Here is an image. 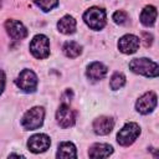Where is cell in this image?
Listing matches in <instances>:
<instances>
[{
	"label": "cell",
	"mask_w": 159,
	"mask_h": 159,
	"mask_svg": "<svg viewBox=\"0 0 159 159\" xmlns=\"http://www.w3.org/2000/svg\"><path fill=\"white\" fill-rule=\"evenodd\" d=\"M42 11L47 12L58 5V0H32Z\"/></svg>",
	"instance_id": "cell-20"
},
{
	"label": "cell",
	"mask_w": 159,
	"mask_h": 159,
	"mask_svg": "<svg viewBox=\"0 0 159 159\" xmlns=\"http://www.w3.org/2000/svg\"><path fill=\"white\" fill-rule=\"evenodd\" d=\"M107 67L102 63V62H98V61H94L92 63H89L87 66V71H86V75L89 80L92 81H98V80H102L106 77L107 75Z\"/></svg>",
	"instance_id": "cell-13"
},
{
	"label": "cell",
	"mask_w": 159,
	"mask_h": 159,
	"mask_svg": "<svg viewBox=\"0 0 159 159\" xmlns=\"http://www.w3.org/2000/svg\"><path fill=\"white\" fill-rule=\"evenodd\" d=\"M5 80H6L5 73H4L2 70H0V94L4 92V88H5Z\"/></svg>",
	"instance_id": "cell-22"
},
{
	"label": "cell",
	"mask_w": 159,
	"mask_h": 159,
	"mask_svg": "<svg viewBox=\"0 0 159 159\" xmlns=\"http://www.w3.org/2000/svg\"><path fill=\"white\" fill-rule=\"evenodd\" d=\"M15 83L24 92L31 93V92H35L37 88V76L34 71L25 68L17 76V78L15 80Z\"/></svg>",
	"instance_id": "cell-6"
},
{
	"label": "cell",
	"mask_w": 159,
	"mask_h": 159,
	"mask_svg": "<svg viewBox=\"0 0 159 159\" xmlns=\"http://www.w3.org/2000/svg\"><path fill=\"white\" fill-rule=\"evenodd\" d=\"M139 47V39L135 35L132 34H127L124 36H122L118 41V48L120 52L125 53V55H130L134 53Z\"/></svg>",
	"instance_id": "cell-11"
},
{
	"label": "cell",
	"mask_w": 159,
	"mask_h": 159,
	"mask_svg": "<svg viewBox=\"0 0 159 159\" xmlns=\"http://www.w3.org/2000/svg\"><path fill=\"white\" fill-rule=\"evenodd\" d=\"M143 36L145 37V46L152 45V42H153V36H152V35H149V34H147V32H144V34H143Z\"/></svg>",
	"instance_id": "cell-23"
},
{
	"label": "cell",
	"mask_w": 159,
	"mask_h": 159,
	"mask_svg": "<svg viewBox=\"0 0 159 159\" xmlns=\"http://www.w3.org/2000/svg\"><path fill=\"white\" fill-rule=\"evenodd\" d=\"M112 153H113L112 145L106 144V143H96L88 150L89 158H93V159L94 158H108Z\"/></svg>",
	"instance_id": "cell-14"
},
{
	"label": "cell",
	"mask_w": 159,
	"mask_h": 159,
	"mask_svg": "<svg viewBox=\"0 0 159 159\" xmlns=\"http://www.w3.org/2000/svg\"><path fill=\"white\" fill-rule=\"evenodd\" d=\"M114 127V120L111 117L101 116L93 120V130L98 135H106L112 132Z\"/></svg>",
	"instance_id": "cell-12"
},
{
	"label": "cell",
	"mask_w": 159,
	"mask_h": 159,
	"mask_svg": "<svg viewBox=\"0 0 159 159\" xmlns=\"http://www.w3.org/2000/svg\"><path fill=\"white\" fill-rule=\"evenodd\" d=\"M5 30L12 40H24L27 36V29L24 26L22 22L17 20H12V19L6 20Z\"/></svg>",
	"instance_id": "cell-10"
},
{
	"label": "cell",
	"mask_w": 159,
	"mask_h": 159,
	"mask_svg": "<svg viewBox=\"0 0 159 159\" xmlns=\"http://www.w3.org/2000/svg\"><path fill=\"white\" fill-rule=\"evenodd\" d=\"M157 15H158L157 7L153 5H147L140 12V22L144 26H153L155 24Z\"/></svg>",
	"instance_id": "cell-16"
},
{
	"label": "cell",
	"mask_w": 159,
	"mask_h": 159,
	"mask_svg": "<svg viewBox=\"0 0 159 159\" xmlns=\"http://www.w3.org/2000/svg\"><path fill=\"white\" fill-rule=\"evenodd\" d=\"M56 157L57 158H77V149L73 143L62 142L58 145Z\"/></svg>",
	"instance_id": "cell-17"
},
{
	"label": "cell",
	"mask_w": 159,
	"mask_h": 159,
	"mask_svg": "<svg viewBox=\"0 0 159 159\" xmlns=\"http://www.w3.org/2000/svg\"><path fill=\"white\" fill-rule=\"evenodd\" d=\"M83 20L86 25L92 30H102L107 22L106 10L102 7L92 6L83 14Z\"/></svg>",
	"instance_id": "cell-2"
},
{
	"label": "cell",
	"mask_w": 159,
	"mask_h": 159,
	"mask_svg": "<svg viewBox=\"0 0 159 159\" xmlns=\"http://www.w3.org/2000/svg\"><path fill=\"white\" fill-rule=\"evenodd\" d=\"M76 20L71 16V15H65L63 17H61L57 22V29L61 34L65 35H70L73 34L76 31Z\"/></svg>",
	"instance_id": "cell-15"
},
{
	"label": "cell",
	"mask_w": 159,
	"mask_h": 159,
	"mask_svg": "<svg viewBox=\"0 0 159 159\" xmlns=\"http://www.w3.org/2000/svg\"><path fill=\"white\" fill-rule=\"evenodd\" d=\"M62 51L68 58H76L82 53V46L76 41H67L65 42Z\"/></svg>",
	"instance_id": "cell-18"
},
{
	"label": "cell",
	"mask_w": 159,
	"mask_h": 159,
	"mask_svg": "<svg viewBox=\"0 0 159 159\" xmlns=\"http://www.w3.org/2000/svg\"><path fill=\"white\" fill-rule=\"evenodd\" d=\"M129 68L134 73L143 75L145 77H157L158 73H159L158 63L152 61V60H149V58H145V57L133 58L129 62Z\"/></svg>",
	"instance_id": "cell-1"
},
{
	"label": "cell",
	"mask_w": 159,
	"mask_h": 159,
	"mask_svg": "<svg viewBox=\"0 0 159 159\" xmlns=\"http://www.w3.org/2000/svg\"><path fill=\"white\" fill-rule=\"evenodd\" d=\"M157 99L158 98L154 92H152V91L145 92L142 97L138 98V101L135 103V109L142 114H149L157 107V102H158Z\"/></svg>",
	"instance_id": "cell-7"
},
{
	"label": "cell",
	"mask_w": 159,
	"mask_h": 159,
	"mask_svg": "<svg viewBox=\"0 0 159 159\" xmlns=\"http://www.w3.org/2000/svg\"><path fill=\"white\" fill-rule=\"evenodd\" d=\"M125 84V76L120 72H116L113 73V76L111 77V82H109V86L113 91H117L119 88H122L123 86Z\"/></svg>",
	"instance_id": "cell-19"
},
{
	"label": "cell",
	"mask_w": 159,
	"mask_h": 159,
	"mask_svg": "<svg viewBox=\"0 0 159 159\" xmlns=\"http://www.w3.org/2000/svg\"><path fill=\"white\" fill-rule=\"evenodd\" d=\"M43 118H45V109L39 106L32 107L24 114L21 119V124L26 130H35L42 125Z\"/></svg>",
	"instance_id": "cell-3"
},
{
	"label": "cell",
	"mask_w": 159,
	"mask_h": 159,
	"mask_svg": "<svg viewBox=\"0 0 159 159\" xmlns=\"http://www.w3.org/2000/svg\"><path fill=\"white\" fill-rule=\"evenodd\" d=\"M30 52L34 55V57L42 60L46 58L50 55V41L48 37L40 34L34 36V39L30 42Z\"/></svg>",
	"instance_id": "cell-5"
},
{
	"label": "cell",
	"mask_w": 159,
	"mask_h": 159,
	"mask_svg": "<svg viewBox=\"0 0 159 159\" xmlns=\"http://www.w3.org/2000/svg\"><path fill=\"white\" fill-rule=\"evenodd\" d=\"M0 5H1V0H0Z\"/></svg>",
	"instance_id": "cell-24"
},
{
	"label": "cell",
	"mask_w": 159,
	"mask_h": 159,
	"mask_svg": "<svg viewBox=\"0 0 159 159\" xmlns=\"http://www.w3.org/2000/svg\"><path fill=\"white\" fill-rule=\"evenodd\" d=\"M139 134H140V127L134 122H129L118 132L117 142L123 147H128L135 142Z\"/></svg>",
	"instance_id": "cell-4"
},
{
	"label": "cell",
	"mask_w": 159,
	"mask_h": 159,
	"mask_svg": "<svg viewBox=\"0 0 159 159\" xmlns=\"http://www.w3.org/2000/svg\"><path fill=\"white\" fill-rule=\"evenodd\" d=\"M56 119H57V123L62 128H68L75 124L76 113L70 108V106L67 103H62L56 112Z\"/></svg>",
	"instance_id": "cell-8"
},
{
	"label": "cell",
	"mask_w": 159,
	"mask_h": 159,
	"mask_svg": "<svg viewBox=\"0 0 159 159\" xmlns=\"http://www.w3.org/2000/svg\"><path fill=\"white\" fill-rule=\"evenodd\" d=\"M113 21L116 24H119V25H123L128 21V14L123 10H118L113 14Z\"/></svg>",
	"instance_id": "cell-21"
},
{
	"label": "cell",
	"mask_w": 159,
	"mask_h": 159,
	"mask_svg": "<svg viewBox=\"0 0 159 159\" xmlns=\"http://www.w3.org/2000/svg\"><path fill=\"white\" fill-rule=\"evenodd\" d=\"M51 145V140H50V137L46 135V134H34L32 137H30L29 142H27V147H29V150L32 152V153H42L45 150H47Z\"/></svg>",
	"instance_id": "cell-9"
}]
</instances>
